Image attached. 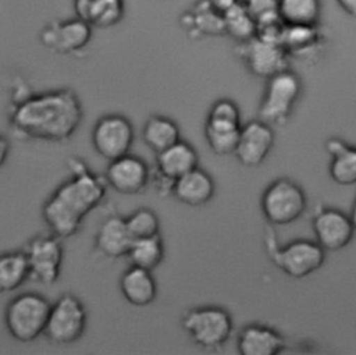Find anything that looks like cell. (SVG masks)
<instances>
[{
  "label": "cell",
  "mask_w": 356,
  "mask_h": 355,
  "mask_svg": "<svg viewBox=\"0 0 356 355\" xmlns=\"http://www.w3.org/2000/svg\"><path fill=\"white\" fill-rule=\"evenodd\" d=\"M82 118L78 95L61 88L15 99L8 113V125L18 139L61 143L75 134Z\"/></svg>",
  "instance_id": "1"
},
{
  "label": "cell",
  "mask_w": 356,
  "mask_h": 355,
  "mask_svg": "<svg viewBox=\"0 0 356 355\" xmlns=\"http://www.w3.org/2000/svg\"><path fill=\"white\" fill-rule=\"evenodd\" d=\"M70 177L44 200L42 219L49 231L58 238L72 237L83 219L96 209L106 196L104 177L96 174L79 157L67 160Z\"/></svg>",
  "instance_id": "2"
},
{
  "label": "cell",
  "mask_w": 356,
  "mask_h": 355,
  "mask_svg": "<svg viewBox=\"0 0 356 355\" xmlns=\"http://www.w3.org/2000/svg\"><path fill=\"white\" fill-rule=\"evenodd\" d=\"M264 245L270 260L282 273L295 280L317 271L325 260V251L316 241L298 238L281 245L270 226L266 228Z\"/></svg>",
  "instance_id": "3"
},
{
  "label": "cell",
  "mask_w": 356,
  "mask_h": 355,
  "mask_svg": "<svg viewBox=\"0 0 356 355\" xmlns=\"http://www.w3.org/2000/svg\"><path fill=\"white\" fill-rule=\"evenodd\" d=\"M51 303L38 292H22L6 306L7 333L19 342H31L43 336Z\"/></svg>",
  "instance_id": "4"
},
{
  "label": "cell",
  "mask_w": 356,
  "mask_h": 355,
  "mask_svg": "<svg viewBox=\"0 0 356 355\" xmlns=\"http://www.w3.org/2000/svg\"><path fill=\"white\" fill-rule=\"evenodd\" d=\"M300 77L285 68L266 79L259 104V118L270 125H285L302 95Z\"/></svg>",
  "instance_id": "5"
},
{
  "label": "cell",
  "mask_w": 356,
  "mask_h": 355,
  "mask_svg": "<svg viewBox=\"0 0 356 355\" xmlns=\"http://www.w3.org/2000/svg\"><path fill=\"white\" fill-rule=\"evenodd\" d=\"M307 207L303 188L293 180L281 177L271 181L260 198L263 217L270 226H288L302 217Z\"/></svg>",
  "instance_id": "6"
},
{
  "label": "cell",
  "mask_w": 356,
  "mask_h": 355,
  "mask_svg": "<svg viewBox=\"0 0 356 355\" xmlns=\"http://www.w3.org/2000/svg\"><path fill=\"white\" fill-rule=\"evenodd\" d=\"M181 326L192 342L204 349L222 347L234 330L229 312L216 305H204L186 310L181 319Z\"/></svg>",
  "instance_id": "7"
},
{
  "label": "cell",
  "mask_w": 356,
  "mask_h": 355,
  "mask_svg": "<svg viewBox=\"0 0 356 355\" xmlns=\"http://www.w3.org/2000/svg\"><path fill=\"white\" fill-rule=\"evenodd\" d=\"M88 323V312L82 301L74 294H63L50 306L43 336L57 345L78 341Z\"/></svg>",
  "instance_id": "8"
},
{
  "label": "cell",
  "mask_w": 356,
  "mask_h": 355,
  "mask_svg": "<svg viewBox=\"0 0 356 355\" xmlns=\"http://www.w3.org/2000/svg\"><path fill=\"white\" fill-rule=\"evenodd\" d=\"M238 54L248 71L263 79L288 68L289 56L280 39L274 36L256 33L239 43Z\"/></svg>",
  "instance_id": "9"
},
{
  "label": "cell",
  "mask_w": 356,
  "mask_h": 355,
  "mask_svg": "<svg viewBox=\"0 0 356 355\" xmlns=\"http://www.w3.org/2000/svg\"><path fill=\"white\" fill-rule=\"evenodd\" d=\"M134 139L135 131L132 123L118 113L104 114L97 118L90 132V142L95 152L108 161L129 153Z\"/></svg>",
  "instance_id": "10"
},
{
  "label": "cell",
  "mask_w": 356,
  "mask_h": 355,
  "mask_svg": "<svg viewBox=\"0 0 356 355\" xmlns=\"http://www.w3.org/2000/svg\"><path fill=\"white\" fill-rule=\"evenodd\" d=\"M29 266V278L42 285H53L61 273V238L54 234H39L29 239L24 249Z\"/></svg>",
  "instance_id": "11"
},
{
  "label": "cell",
  "mask_w": 356,
  "mask_h": 355,
  "mask_svg": "<svg viewBox=\"0 0 356 355\" xmlns=\"http://www.w3.org/2000/svg\"><path fill=\"white\" fill-rule=\"evenodd\" d=\"M312 228L314 241L325 252H335L348 246L356 231L349 214L325 205L314 207Z\"/></svg>",
  "instance_id": "12"
},
{
  "label": "cell",
  "mask_w": 356,
  "mask_h": 355,
  "mask_svg": "<svg viewBox=\"0 0 356 355\" xmlns=\"http://www.w3.org/2000/svg\"><path fill=\"white\" fill-rule=\"evenodd\" d=\"M92 26L75 17L46 24L39 35L40 43L50 52L61 56L78 54L92 40Z\"/></svg>",
  "instance_id": "13"
},
{
  "label": "cell",
  "mask_w": 356,
  "mask_h": 355,
  "mask_svg": "<svg viewBox=\"0 0 356 355\" xmlns=\"http://www.w3.org/2000/svg\"><path fill=\"white\" fill-rule=\"evenodd\" d=\"M104 181L117 194L138 195L150 184L152 173L142 157L127 153L108 161Z\"/></svg>",
  "instance_id": "14"
},
{
  "label": "cell",
  "mask_w": 356,
  "mask_h": 355,
  "mask_svg": "<svg viewBox=\"0 0 356 355\" xmlns=\"http://www.w3.org/2000/svg\"><path fill=\"white\" fill-rule=\"evenodd\" d=\"M274 131L270 124L257 118L241 125L234 156L243 167L260 166L274 146Z\"/></svg>",
  "instance_id": "15"
},
{
  "label": "cell",
  "mask_w": 356,
  "mask_h": 355,
  "mask_svg": "<svg viewBox=\"0 0 356 355\" xmlns=\"http://www.w3.org/2000/svg\"><path fill=\"white\" fill-rule=\"evenodd\" d=\"M285 348V340L274 327L260 323L245 326L236 337L241 355H278Z\"/></svg>",
  "instance_id": "16"
},
{
  "label": "cell",
  "mask_w": 356,
  "mask_h": 355,
  "mask_svg": "<svg viewBox=\"0 0 356 355\" xmlns=\"http://www.w3.org/2000/svg\"><path fill=\"white\" fill-rule=\"evenodd\" d=\"M199 166L197 150L186 141L179 139L170 148L156 155L154 174L171 181L172 184Z\"/></svg>",
  "instance_id": "17"
},
{
  "label": "cell",
  "mask_w": 356,
  "mask_h": 355,
  "mask_svg": "<svg viewBox=\"0 0 356 355\" xmlns=\"http://www.w3.org/2000/svg\"><path fill=\"white\" fill-rule=\"evenodd\" d=\"M214 192L216 182L213 177L197 166L174 182L171 195L186 206L199 207L209 203Z\"/></svg>",
  "instance_id": "18"
},
{
  "label": "cell",
  "mask_w": 356,
  "mask_h": 355,
  "mask_svg": "<svg viewBox=\"0 0 356 355\" xmlns=\"http://www.w3.org/2000/svg\"><path fill=\"white\" fill-rule=\"evenodd\" d=\"M132 237L127 228L125 219L113 214L102 221L95 235L96 249L108 259H120L127 256Z\"/></svg>",
  "instance_id": "19"
},
{
  "label": "cell",
  "mask_w": 356,
  "mask_h": 355,
  "mask_svg": "<svg viewBox=\"0 0 356 355\" xmlns=\"http://www.w3.org/2000/svg\"><path fill=\"white\" fill-rule=\"evenodd\" d=\"M120 291L128 303L143 308L156 299L157 284L150 270L129 266L120 277Z\"/></svg>",
  "instance_id": "20"
},
{
  "label": "cell",
  "mask_w": 356,
  "mask_h": 355,
  "mask_svg": "<svg viewBox=\"0 0 356 355\" xmlns=\"http://www.w3.org/2000/svg\"><path fill=\"white\" fill-rule=\"evenodd\" d=\"M74 10L78 18L92 28H111L124 18V0H74Z\"/></svg>",
  "instance_id": "21"
},
{
  "label": "cell",
  "mask_w": 356,
  "mask_h": 355,
  "mask_svg": "<svg viewBox=\"0 0 356 355\" xmlns=\"http://www.w3.org/2000/svg\"><path fill=\"white\" fill-rule=\"evenodd\" d=\"M182 28L193 38L224 35L222 14L214 10L207 0L196 1L181 17Z\"/></svg>",
  "instance_id": "22"
},
{
  "label": "cell",
  "mask_w": 356,
  "mask_h": 355,
  "mask_svg": "<svg viewBox=\"0 0 356 355\" xmlns=\"http://www.w3.org/2000/svg\"><path fill=\"white\" fill-rule=\"evenodd\" d=\"M325 150L331 156L328 164L331 180L345 187L356 184V146L339 138H330L325 142Z\"/></svg>",
  "instance_id": "23"
},
{
  "label": "cell",
  "mask_w": 356,
  "mask_h": 355,
  "mask_svg": "<svg viewBox=\"0 0 356 355\" xmlns=\"http://www.w3.org/2000/svg\"><path fill=\"white\" fill-rule=\"evenodd\" d=\"M278 39L288 56L303 58L317 52L323 42L318 25H282Z\"/></svg>",
  "instance_id": "24"
},
{
  "label": "cell",
  "mask_w": 356,
  "mask_h": 355,
  "mask_svg": "<svg viewBox=\"0 0 356 355\" xmlns=\"http://www.w3.org/2000/svg\"><path fill=\"white\" fill-rule=\"evenodd\" d=\"M179 135L181 132L177 123L170 117L160 114L150 116L142 128V139L145 145L156 155L178 142L181 139Z\"/></svg>",
  "instance_id": "25"
},
{
  "label": "cell",
  "mask_w": 356,
  "mask_h": 355,
  "mask_svg": "<svg viewBox=\"0 0 356 355\" xmlns=\"http://www.w3.org/2000/svg\"><path fill=\"white\" fill-rule=\"evenodd\" d=\"M29 278V266L24 251L0 253V294L18 290Z\"/></svg>",
  "instance_id": "26"
},
{
  "label": "cell",
  "mask_w": 356,
  "mask_h": 355,
  "mask_svg": "<svg viewBox=\"0 0 356 355\" xmlns=\"http://www.w3.org/2000/svg\"><path fill=\"white\" fill-rule=\"evenodd\" d=\"M125 258L131 266L153 271L164 259V244L160 234L132 239Z\"/></svg>",
  "instance_id": "27"
},
{
  "label": "cell",
  "mask_w": 356,
  "mask_h": 355,
  "mask_svg": "<svg viewBox=\"0 0 356 355\" xmlns=\"http://www.w3.org/2000/svg\"><path fill=\"white\" fill-rule=\"evenodd\" d=\"M320 0H278V15L284 25H318Z\"/></svg>",
  "instance_id": "28"
},
{
  "label": "cell",
  "mask_w": 356,
  "mask_h": 355,
  "mask_svg": "<svg viewBox=\"0 0 356 355\" xmlns=\"http://www.w3.org/2000/svg\"><path fill=\"white\" fill-rule=\"evenodd\" d=\"M224 35L227 33L236 42L242 43L249 40L257 33V25L243 1L239 0L222 14Z\"/></svg>",
  "instance_id": "29"
},
{
  "label": "cell",
  "mask_w": 356,
  "mask_h": 355,
  "mask_svg": "<svg viewBox=\"0 0 356 355\" xmlns=\"http://www.w3.org/2000/svg\"><path fill=\"white\" fill-rule=\"evenodd\" d=\"M241 125L204 123V138L213 153L218 156L234 155Z\"/></svg>",
  "instance_id": "30"
},
{
  "label": "cell",
  "mask_w": 356,
  "mask_h": 355,
  "mask_svg": "<svg viewBox=\"0 0 356 355\" xmlns=\"http://www.w3.org/2000/svg\"><path fill=\"white\" fill-rule=\"evenodd\" d=\"M124 219L132 239L152 237L160 231L159 216L149 207H139Z\"/></svg>",
  "instance_id": "31"
},
{
  "label": "cell",
  "mask_w": 356,
  "mask_h": 355,
  "mask_svg": "<svg viewBox=\"0 0 356 355\" xmlns=\"http://www.w3.org/2000/svg\"><path fill=\"white\" fill-rule=\"evenodd\" d=\"M207 123L217 124H229V125H242L241 124V110L238 104L231 99H218L209 109Z\"/></svg>",
  "instance_id": "32"
},
{
  "label": "cell",
  "mask_w": 356,
  "mask_h": 355,
  "mask_svg": "<svg viewBox=\"0 0 356 355\" xmlns=\"http://www.w3.org/2000/svg\"><path fill=\"white\" fill-rule=\"evenodd\" d=\"M335 3L345 14L356 18V0H335Z\"/></svg>",
  "instance_id": "33"
},
{
  "label": "cell",
  "mask_w": 356,
  "mask_h": 355,
  "mask_svg": "<svg viewBox=\"0 0 356 355\" xmlns=\"http://www.w3.org/2000/svg\"><path fill=\"white\" fill-rule=\"evenodd\" d=\"M210 3V6L217 10L220 14H224L228 8H231L235 3H238L239 0H207Z\"/></svg>",
  "instance_id": "34"
},
{
  "label": "cell",
  "mask_w": 356,
  "mask_h": 355,
  "mask_svg": "<svg viewBox=\"0 0 356 355\" xmlns=\"http://www.w3.org/2000/svg\"><path fill=\"white\" fill-rule=\"evenodd\" d=\"M10 153V142L8 139L0 134V167L6 163Z\"/></svg>",
  "instance_id": "35"
},
{
  "label": "cell",
  "mask_w": 356,
  "mask_h": 355,
  "mask_svg": "<svg viewBox=\"0 0 356 355\" xmlns=\"http://www.w3.org/2000/svg\"><path fill=\"white\" fill-rule=\"evenodd\" d=\"M349 216H350V220H352V223H353V226H355V228H356V198H355V200H353V205H352V209H350Z\"/></svg>",
  "instance_id": "36"
}]
</instances>
